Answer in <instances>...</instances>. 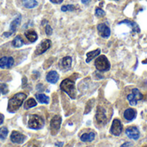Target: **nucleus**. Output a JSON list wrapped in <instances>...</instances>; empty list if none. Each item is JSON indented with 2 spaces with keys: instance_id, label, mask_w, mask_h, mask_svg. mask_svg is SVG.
<instances>
[{
  "instance_id": "4",
  "label": "nucleus",
  "mask_w": 147,
  "mask_h": 147,
  "mask_svg": "<svg viewBox=\"0 0 147 147\" xmlns=\"http://www.w3.org/2000/svg\"><path fill=\"white\" fill-rule=\"evenodd\" d=\"M95 65L99 71H108L110 69V63L104 55L99 56L96 59Z\"/></svg>"
},
{
  "instance_id": "30",
  "label": "nucleus",
  "mask_w": 147,
  "mask_h": 147,
  "mask_svg": "<svg viewBox=\"0 0 147 147\" xmlns=\"http://www.w3.org/2000/svg\"><path fill=\"white\" fill-rule=\"evenodd\" d=\"M46 34L47 35H51L53 34V28H51L50 25H47L46 26Z\"/></svg>"
},
{
  "instance_id": "34",
  "label": "nucleus",
  "mask_w": 147,
  "mask_h": 147,
  "mask_svg": "<svg viewBox=\"0 0 147 147\" xmlns=\"http://www.w3.org/2000/svg\"><path fill=\"white\" fill-rule=\"evenodd\" d=\"M90 1H91V0H81V2H82L83 3H84V4H88Z\"/></svg>"
},
{
  "instance_id": "24",
  "label": "nucleus",
  "mask_w": 147,
  "mask_h": 147,
  "mask_svg": "<svg viewBox=\"0 0 147 147\" xmlns=\"http://www.w3.org/2000/svg\"><path fill=\"white\" fill-rule=\"evenodd\" d=\"M35 97H36V99L38 100V102H40V103L47 104V103L49 102V97L47 96L44 95V94H36V95H35Z\"/></svg>"
},
{
  "instance_id": "28",
  "label": "nucleus",
  "mask_w": 147,
  "mask_h": 147,
  "mask_svg": "<svg viewBox=\"0 0 147 147\" xmlns=\"http://www.w3.org/2000/svg\"><path fill=\"white\" fill-rule=\"evenodd\" d=\"M0 91H1L2 94H3V95L7 94L8 91H9L7 84H0Z\"/></svg>"
},
{
  "instance_id": "29",
  "label": "nucleus",
  "mask_w": 147,
  "mask_h": 147,
  "mask_svg": "<svg viewBox=\"0 0 147 147\" xmlns=\"http://www.w3.org/2000/svg\"><path fill=\"white\" fill-rule=\"evenodd\" d=\"M96 16H99V17L104 16H105V11L102 10V9H100V8H96Z\"/></svg>"
},
{
  "instance_id": "5",
  "label": "nucleus",
  "mask_w": 147,
  "mask_h": 147,
  "mask_svg": "<svg viewBox=\"0 0 147 147\" xmlns=\"http://www.w3.org/2000/svg\"><path fill=\"white\" fill-rule=\"evenodd\" d=\"M142 99H143V95L140 93V91L138 89L132 90L131 94H129L127 96V100L132 106H135L137 104V102Z\"/></svg>"
},
{
  "instance_id": "1",
  "label": "nucleus",
  "mask_w": 147,
  "mask_h": 147,
  "mask_svg": "<svg viewBox=\"0 0 147 147\" xmlns=\"http://www.w3.org/2000/svg\"><path fill=\"white\" fill-rule=\"evenodd\" d=\"M27 98V95L24 93H17L13 97H11L9 100L8 102V111L9 113H15L17 111L22 104L23 103L24 100Z\"/></svg>"
},
{
  "instance_id": "15",
  "label": "nucleus",
  "mask_w": 147,
  "mask_h": 147,
  "mask_svg": "<svg viewBox=\"0 0 147 147\" xmlns=\"http://www.w3.org/2000/svg\"><path fill=\"white\" fill-rule=\"evenodd\" d=\"M59 74L56 71H50L46 77V79L48 83L51 84H56L59 80Z\"/></svg>"
},
{
  "instance_id": "17",
  "label": "nucleus",
  "mask_w": 147,
  "mask_h": 147,
  "mask_svg": "<svg viewBox=\"0 0 147 147\" xmlns=\"http://www.w3.org/2000/svg\"><path fill=\"white\" fill-rule=\"evenodd\" d=\"M137 115V112L135 109H127L125 112H124V118L127 121H133L134 119H135Z\"/></svg>"
},
{
  "instance_id": "7",
  "label": "nucleus",
  "mask_w": 147,
  "mask_h": 147,
  "mask_svg": "<svg viewBox=\"0 0 147 147\" xmlns=\"http://www.w3.org/2000/svg\"><path fill=\"white\" fill-rule=\"evenodd\" d=\"M96 120L98 124L100 125H105L107 123V116H106V112L105 109L102 107H98L96 114Z\"/></svg>"
},
{
  "instance_id": "21",
  "label": "nucleus",
  "mask_w": 147,
  "mask_h": 147,
  "mask_svg": "<svg viewBox=\"0 0 147 147\" xmlns=\"http://www.w3.org/2000/svg\"><path fill=\"white\" fill-rule=\"evenodd\" d=\"M100 53H101V50H100V49H96V50H95V51L87 53V54H86V57H87V58H86V62H87V63L90 62L93 59H95L96 57H97Z\"/></svg>"
},
{
  "instance_id": "9",
  "label": "nucleus",
  "mask_w": 147,
  "mask_h": 147,
  "mask_svg": "<svg viewBox=\"0 0 147 147\" xmlns=\"http://www.w3.org/2000/svg\"><path fill=\"white\" fill-rule=\"evenodd\" d=\"M51 40H43L39 46H37L36 49H35V55H40L42 53H44L47 50H48L51 47Z\"/></svg>"
},
{
  "instance_id": "6",
  "label": "nucleus",
  "mask_w": 147,
  "mask_h": 147,
  "mask_svg": "<svg viewBox=\"0 0 147 147\" xmlns=\"http://www.w3.org/2000/svg\"><path fill=\"white\" fill-rule=\"evenodd\" d=\"M21 20H22V16L20 15H18L10 23V26H9V30L6 33H3V36H6V37H9L10 35H12L16 31V28L18 27V25L20 24L21 22Z\"/></svg>"
},
{
  "instance_id": "12",
  "label": "nucleus",
  "mask_w": 147,
  "mask_h": 147,
  "mask_svg": "<svg viewBox=\"0 0 147 147\" xmlns=\"http://www.w3.org/2000/svg\"><path fill=\"white\" fill-rule=\"evenodd\" d=\"M25 140L26 136L17 131H13L10 135V140L15 144H22Z\"/></svg>"
},
{
  "instance_id": "16",
  "label": "nucleus",
  "mask_w": 147,
  "mask_h": 147,
  "mask_svg": "<svg viewBox=\"0 0 147 147\" xmlns=\"http://www.w3.org/2000/svg\"><path fill=\"white\" fill-rule=\"evenodd\" d=\"M71 57L70 56H66L65 58H63L60 61V66L64 69V70H69L71 67Z\"/></svg>"
},
{
  "instance_id": "32",
  "label": "nucleus",
  "mask_w": 147,
  "mask_h": 147,
  "mask_svg": "<svg viewBox=\"0 0 147 147\" xmlns=\"http://www.w3.org/2000/svg\"><path fill=\"white\" fill-rule=\"evenodd\" d=\"M50 1L53 3H60L63 0H50Z\"/></svg>"
},
{
  "instance_id": "3",
  "label": "nucleus",
  "mask_w": 147,
  "mask_h": 147,
  "mask_svg": "<svg viewBox=\"0 0 147 147\" xmlns=\"http://www.w3.org/2000/svg\"><path fill=\"white\" fill-rule=\"evenodd\" d=\"M44 126V120L37 115H32L29 117L28 122V127L31 129H34V130H39L40 128H42Z\"/></svg>"
},
{
  "instance_id": "25",
  "label": "nucleus",
  "mask_w": 147,
  "mask_h": 147,
  "mask_svg": "<svg viewBox=\"0 0 147 147\" xmlns=\"http://www.w3.org/2000/svg\"><path fill=\"white\" fill-rule=\"evenodd\" d=\"M37 105V102L34 99V98H29L24 104V109H31V108H34Z\"/></svg>"
},
{
  "instance_id": "31",
  "label": "nucleus",
  "mask_w": 147,
  "mask_h": 147,
  "mask_svg": "<svg viewBox=\"0 0 147 147\" xmlns=\"http://www.w3.org/2000/svg\"><path fill=\"white\" fill-rule=\"evenodd\" d=\"M131 146H132V144H131L130 142H127V143L123 144V145H122L121 147H130Z\"/></svg>"
},
{
  "instance_id": "23",
  "label": "nucleus",
  "mask_w": 147,
  "mask_h": 147,
  "mask_svg": "<svg viewBox=\"0 0 147 147\" xmlns=\"http://www.w3.org/2000/svg\"><path fill=\"white\" fill-rule=\"evenodd\" d=\"M23 44H24L23 40H22V38L20 35L16 36L15 39L12 41V46L15 47H21Z\"/></svg>"
},
{
  "instance_id": "14",
  "label": "nucleus",
  "mask_w": 147,
  "mask_h": 147,
  "mask_svg": "<svg viewBox=\"0 0 147 147\" xmlns=\"http://www.w3.org/2000/svg\"><path fill=\"white\" fill-rule=\"evenodd\" d=\"M126 134L127 135L128 138L135 140H137L140 138V131L136 127H130L127 128Z\"/></svg>"
},
{
  "instance_id": "19",
  "label": "nucleus",
  "mask_w": 147,
  "mask_h": 147,
  "mask_svg": "<svg viewBox=\"0 0 147 147\" xmlns=\"http://www.w3.org/2000/svg\"><path fill=\"white\" fill-rule=\"evenodd\" d=\"M25 36H26V38H27L30 42H34V41H36L37 39H38V35H37L36 32L34 31V30H28V31H27V32L25 33Z\"/></svg>"
},
{
  "instance_id": "13",
  "label": "nucleus",
  "mask_w": 147,
  "mask_h": 147,
  "mask_svg": "<svg viewBox=\"0 0 147 147\" xmlns=\"http://www.w3.org/2000/svg\"><path fill=\"white\" fill-rule=\"evenodd\" d=\"M97 30L99 34L102 37V38H109L110 36V29L109 28L104 24V23H100L97 25Z\"/></svg>"
},
{
  "instance_id": "10",
  "label": "nucleus",
  "mask_w": 147,
  "mask_h": 147,
  "mask_svg": "<svg viewBox=\"0 0 147 147\" xmlns=\"http://www.w3.org/2000/svg\"><path fill=\"white\" fill-rule=\"evenodd\" d=\"M61 117L59 115H55L50 123V127H51V131L53 134H56L58 133V131L60 128V125H61Z\"/></svg>"
},
{
  "instance_id": "26",
  "label": "nucleus",
  "mask_w": 147,
  "mask_h": 147,
  "mask_svg": "<svg viewBox=\"0 0 147 147\" xmlns=\"http://www.w3.org/2000/svg\"><path fill=\"white\" fill-rule=\"evenodd\" d=\"M7 135H8V129H7V127H1L0 128V140H5Z\"/></svg>"
},
{
  "instance_id": "20",
  "label": "nucleus",
  "mask_w": 147,
  "mask_h": 147,
  "mask_svg": "<svg viewBox=\"0 0 147 147\" xmlns=\"http://www.w3.org/2000/svg\"><path fill=\"white\" fill-rule=\"evenodd\" d=\"M95 133L93 132H90L89 134H84L81 137H80V140L83 141V142H91L92 140H94L95 139Z\"/></svg>"
},
{
  "instance_id": "11",
  "label": "nucleus",
  "mask_w": 147,
  "mask_h": 147,
  "mask_svg": "<svg viewBox=\"0 0 147 147\" xmlns=\"http://www.w3.org/2000/svg\"><path fill=\"white\" fill-rule=\"evenodd\" d=\"M14 65V59L10 56H5L0 59V68L9 69Z\"/></svg>"
},
{
  "instance_id": "35",
  "label": "nucleus",
  "mask_w": 147,
  "mask_h": 147,
  "mask_svg": "<svg viewBox=\"0 0 147 147\" xmlns=\"http://www.w3.org/2000/svg\"><path fill=\"white\" fill-rule=\"evenodd\" d=\"M115 1H118V0H115Z\"/></svg>"
},
{
  "instance_id": "8",
  "label": "nucleus",
  "mask_w": 147,
  "mask_h": 147,
  "mask_svg": "<svg viewBox=\"0 0 147 147\" xmlns=\"http://www.w3.org/2000/svg\"><path fill=\"white\" fill-rule=\"evenodd\" d=\"M122 130H123V126H122L121 121L118 120V119L114 120L113 124H112L111 128H110V133H111L113 135L119 136V135L121 134Z\"/></svg>"
},
{
  "instance_id": "33",
  "label": "nucleus",
  "mask_w": 147,
  "mask_h": 147,
  "mask_svg": "<svg viewBox=\"0 0 147 147\" xmlns=\"http://www.w3.org/2000/svg\"><path fill=\"white\" fill-rule=\"evenodd\" d=\"M3 119H4L3 115L2 114H0V125H1V124H3Z\"/></svg>"
},
{
  "instance_id": "2",
  "label": "nucleus",
  "mask_w": 147,
  "mask_h": 147,
  "mask_svg": "<svg viewBox=\"0 0 147 147\" xmlns=\"http://www.w3.org/2000/svg\"><path fill=\"white\" fill-rule=\"evenodd\" d=\"M60 89L64 92H65L71 99L76 98V88H75L74 81H72L69 78L63 80L60 84Z\"/></svg>"
},
{
  "instance_id": "18",
  "label": "nucleus",
  "mask_w": 147,
  "mask_h": 147,
  "mask_svg": "<svg viewBox=\"0 0 147 147\" xmlns=\"http://www.w3.org/2000/svg\"><path fill=\"white\" fill-rule=\"evenodd\" d=\"M123 23L128 25V26L132 28V30H133L134 32H136V33H140V28L139 25H138L136 22H132V21H129V20H124V21H122V22H120V24H123Z\"/></svg>"
},
{
  "instance_id": "22",
  "label": "nucleus",
  "mask_w": 147,
  "mask_h": 147,
  "mask_svg": "<svg viewBox=\"0 0 147 147\" xmlns=\"http://www.w3.org/2000/svg\"><path fill=\"white\" fill-rule=\"evenodd\" d=\"M22 1L24 7L27 9H33L38 5V2L36 0H22Z\"/></svg>"
},
{
  "instance_id": "27",
  "label": "nucleus",
  "mask_w": 147,
  "mask_h": 147,
  "mask_svg": "<svg viewBox=\"0 0 147 147\" xmlns=\"http://www.w3.org/2000/svg\"><path fill=\"white\" fill-rule=\"evenodd\" d=\"M76 9V7L72 4H67V5H64L61 7V10L64 11V12H66V11H73Z\"/></svg>"
},
{
  "instance_id": "36",
  "label": "nucleus",
  "mask_w": 147,
  "mask_h": 147,
  "mask_svg": "<svg viewBox=\"0 0 147 147\" xmlns=\"http://www.w3.org/2000/svg\"><path fill=\"white\" fill-rule=\"evenodd\" d=\"M145 147H147V146H145Z\"/></svg>"
}]
</instances>
